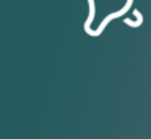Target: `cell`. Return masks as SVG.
I'll list each match as a JSON object with an SVG mask.
<instances>
[{
  "label": "cell",
  "instance_id": "1",
  "mask_svg": "<svg viewBox=\"0 0 151 139\" xmlns=\"http://www.w3.org/2000/svg\"><path fill=\"white\" fill-rule=\"evenodd\" d=\"M88 5H89V13H88V18H86L83 28H85V32L88 36H94V29L91 28V24L96 18V0H88Z\"/></svg>",
  "mask_w": 151,
  "mask_h": 139
},
{
  "label": "cell",
  "instance_id": "2",
  "mask_svg": "<svg viewBox=\"0 0 151 139\" xmlns=\"http://www.w3.org/2000/svg\"><path fill=\"white\" fill-rule=\"evenodd\" d=\"M132 15H133V18H124V23L127 26H130V28H140V26L143 24V21H145L143 13H141L140 10L135 8L133 11H132Z\"/></svg>",
  "mask_w": 151,
  "mask_h": 139
}]
</instances>
